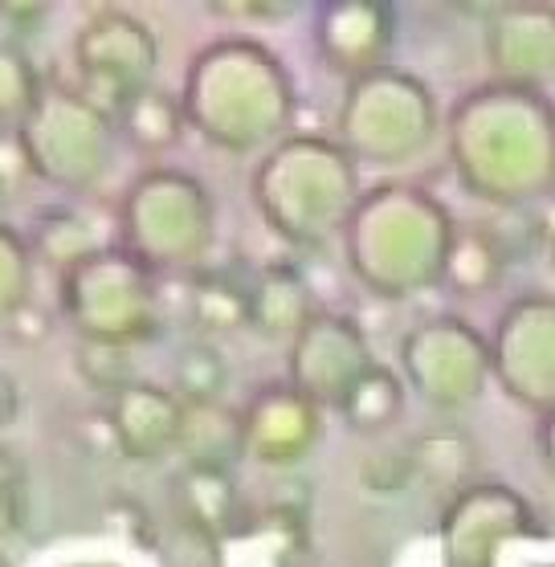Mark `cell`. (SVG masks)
<instances>
[{"label":"cell","mask_w":555,"mask_h":567,"mask_svg":"<svg viewBox=\"0 0 555 567\" xmlns=\"http://www.w3.org/2000/svg\"><path fill=\"white\" fill-rule=\"evenodd\" d=\"M33 249L13 225L0 220V319L17 315L21 307H29V295H33Z\"/></svg>","instance_id":"29"},{"label":"cell","mask_w":555,"mask_h":567,"mask_svg":"<svg viewBox=\"0 0 555 567\" xmlns=\"http://www.w3.org/2000/svg\"><path fill=\"white\" fill-rule=\"evenodd\" d=\"M539 237H543V246H547L555 254V213H552V217L539 220Z\"/></svg>","instance_id":"36"},{"label":"cell","mask_w":555,"mask_h":567,"mask_svg":"<svg viewBox=\"0 0 555 567\" xmlns=\"http://www.w3.org/2000/svg\"><path fill=\"white\" fill-rule=\"evenodd\" d=\"M323 437V409L302 396L290 380L261 384L241 409V445L246 457L274 470L307 462Z\"/></svg>","instance_id":"14"},{"label":"cell","mask_w":555,"mask_h":567,"mask_svg":"<svg viewBox=\"0 0 555 567\" xmlns=\"http://www.w3.org/2000/svg\"><path fill=\"white\" fill-rule=\"evenodd\" d=\"M453 172L470 196L523 208L555 193V99L535 86L482 82L445 118Z\"/></svg>","instance_id":"1"},{"label":"cell","mask_w":555,"mask_h":567,"mask_svg":"<svg viewBox=\"0 0 555 567\" xmlns=\"http://www.w3.org/2000/svg\"><path fill=\"white\" fill-rule=\"evenodd\" d=\"M535 445H539V462L547 465V474L555 477V409L539 416V429H535Z\"/></svg>","instance_id":"35"},{"label":"cell","mask_w":555,"mask_h":567,"mask_svg":"<svg viewBox=\"0 0 555 567\" xmlns=\"http://www.w3.org/2000/svg\"><path fill=\"white\" fill-rule=\"evenodd\" d=\"M229 388V360L220 355L213 339H193L184 343L176 363H172V392L184 400V409H213L225 400Z\"/></svg>","instance_id":"26"},{"label":"cell","mask_w":555,"mask_h":567,"mask_svg":"<svg viewBox=\"0 0 555 567\" xmlns=\"http://www.w3.org/2000/svg\"><path fill=\"white\" fill-rule=\"evenodd\" d=\"M494 384L531 413L555 409V295L515 298L491 339Z\"/></svg>","instance_id":"11"},{"label":"cell","mask_w":555,"mask_h":567,"mask_svg":"<svg viewBox=\"0 0 555 567\" xmlns=\"http://www.w3.org/2000/svg\"><path fill=\"white\" fill-rule=\"evenodd\" d=\"M33 258L45 261L62 278L70 266L91 258L94 249H103V237L91 225V217L74 205H50L33 217V237H29Z\"/></svg>","instance_id":"22"},{"label":"cell","mask_w":555,"mask_h":567,"mask_svg":"<svg viewBox=\"0 0 555 567\" xmlns=\"http://www.w3.org/2000/svg\"><path fill=\"white\" fill-rule=\"evenodd\" d=\"M106 433L123 457L131 462H160L164 453L181 450L188 409L184 400L164 384L135 380L106 404Z\"/></svg>","instance_id":"17"},{"label":"cell","mask_w":555,"mask_h":567,"mask_svg":"<svg viewBox=\"0 0 555 567\" xmlns=\"http://www.w3.org/2000/svg\"><path fill=\"white\" fill-rule=\"evenodd\" d=\"M404 413V380L392 368L376 363L372 372L363 375L360 384L351 388L348 400L339 404V416L348 421L351 433H384L401 421Z\"/></svg>","instance_id":"25"},{"label":"cell","mask_w":555,"mask_h":567,"mask_svg":"<svg viewBox=\"0 0 555 567\" xmlns=\"http://www.w3.org/2000/svg\"><path fill=\"white\" fill-rule=\"evenodd\" d=\"M21 416V388H17L13 372H0V429L17 425Z\"/></svg>","instance_id":"34"},{"label":"cell","mask_w":555,"mask_h":567,"mask_svg":"<svg viewBox=\"0 0 555 567\" xmlns=\"http://www.w3.org/2000/svg\"><path fill=\"white\" fill-rule=\"evenodd\" d=\"M4 200H9V184L0 181V205H4Z\"/></svg>","instance_id":"37"},{"label":"cell","mask_w":555,"mask_h":567,"mask_svg":"<svg viewBox=\"0 0 555 567\" xmlns=\"http://www.w3.org/2000/svg\"><path fill=\"white\" fill-rule=\"evenodd\" d=\"M184 118L220 152L249 155L286 140L295 118V82L254 38H225L196 53L181 94Z\"/></svg>","instance_id":"3"},{"label":"cell","mask_w":555,"mask_h":567,"mask_svg":"<svg viewBox=\"0 0 555 567\" xmlns=\"http://www.w3.org/2000/svg\"><path fill=\"white\" fill-rule=\"evenodd\" d=\"M160 45L155 33L127 9H99L82 21L74 38L78 91L115 118L131 99L152 91Z\"/></svg>","instance_id":"10"},{"label":"cell","mask_w":555,"mask_h":567,"mask_svg":"<svg viewBox=\"0 0 555 567\" xmlns=\"http://www.w3.org/2000/svg\"><path fill=\"white\" fill-rule=\"evenodd\" d=\"M450 208L409 181H384L360 196L343 225V258L363 290L376 298H413L445 286L453 246Z\"/></svg>","instance_id":"2"},{"label":"cell","mask_w":555,"mask_h":567,"mask_svg":"<svg viewBox=\"0 0 555 567\" xmlns=\"http://www.w3.org/2000/svg\"><path fill=\"white\" fill-rule=\"evenodd\" d=\"M50 13L53 9L41 0H0V29L9 45H25L50 29Z\"/></svg>","instance_id":"32"},{"label":"cell","mask_w":555,"mask_h":567,"mask_svg":"<svg viewBox=\"0 0 555 567\" xmlns=\"http://www.w3.org/2000/svg\"><path fill=\"white\" fill-rule=\"evenodd\" d=\"M372 368L376 355L363 327L339 310H319L290 343V384L319 409H339Z\"/></svg>","instance_id":"13"},{"label":"cell","mask_w":555,"mask_h":567,"mask_svg":"<svg viewBox=\"0 0 555 567\" xmlns=\"http://www.w3.org/2000/svg\"><path fill=\"white\" fill-rule=\"evenodd\" d=\"M486 58L494 82L547 91L555 82V9L543 0H511L491 9Z\"/></svg>","instance_id":"16"},{"label":"cell","mask_w":555,"mask_h":567,"mask_svg":"<svg viewBox=\"0 0 555 567\" xmlns=\"http://www.w3.org/2000/svg\"><path fill=\"white\" fill-rule=\"evenodd\" d=\"M115 127H119V140H127L135 152L160 155L181 143L188 118H184V106L176 94L152 86V91H143L140 99H131V103L119 111Z\"/></svg>","instance_id":"23"},{"label":"cell","mask_w":555,"mask_h":567,"mask_svg":"<svg viewBox=\"0 0 555 567\" xmlns=\"http://www.w3.org/2000/svg\"><path fill=\"white\" fill-rule=\"evenodd\" d=\"M401 380L438 413H462L494 380L491 339L458 315L413 322L401 339Z\"/></svg>","instance_id":"9"},{"label":"cell","mask_w":555,"mask_h":567,"mask_svg":"<svg viewBox=\"0 0 555 567\" xmlns=\"http://www.w3.org/2000/svg\"><path fill=\"white\" fill-rule=\"evenodd\" d=\"M176 511L201 539H225L241 523V494L233 470L188 462L176 477Z\"/></svg>","instance_id":"19"},{"label":"cell","mask_w":555,"mask_h":567,"mask_svg":"<svg viewBox=\"0 0 555 567\" xmlns=\"http://www.w3.org/2000/svg\"><path fill=\"white\" fill-rule=\"evenodd\" d=\"M360 482L368 486V491L401 494L417 482V465H413V457H409V450L404 453H376V457L363 462Z\"/></svg>","instance_id":"31"},{"label":"cell","mask_w":555,"mask_h":567,"mask_svg":"<svg viewBox=\"0 0 555 567\" xmlns=\"http://www.w3.org/2000/svg\"><path fill=\"white\" fill-rule=\"evenodd\" d=\"M78 372L91 388L99 392H111L119 396L123 388H131L140 375H135V351L115 348V343H82L78 351Z\"/></svg>","instance_id":"30"},{"label":"cell","mask_w":555,"mask_h":567,"mask_svg":"<svg viewBox=\"0 0 555 567\" xmlns=\"http://www.w3.org/2000/svg\"><path fill=\"white\" fill-rule=\"evenodd\" d=\"M539 518L506 482H474L445 503L441 515V559L445 567H494L511 539L535 535Z\"/></svg>","instance_id":"12"},{"label":"cell","mask_w":555,"mask_h":567,"mask_svg":"<svg viewBox=\"0 0 555 567\" xmlns=\"http://www.w3.org/2000/svg\"><path fill=\"white\" fill-rule=\"evenodd\" d=\"M123 249L147 270H193L205 261L217 237L213 196L196 176L181 168H152L131 184L119 208Z\"/></svg>","instance_id":"5"},{"label":"cell","mask_w":555,"mask_h":567,"mask_svg":"<svg viewBox=\"0 0 555 567\" xmlns=\"http://www.w3.org/2000/svg\"><path fill=\"white\" fill-rule=\"evenodd\" d=\"M78 567H115V564H78Z\"/></svg>","instance_id":"38"},{"label":"cell","mask_w":555,"mask_h":567,"mask_svg":"<svg viewBox=\"0 0 555 567\" xmlns=\"http://www.w3.org/2000/svg\"><path fill=\"white\" fill-rule=\"evenodd\" d=\"M17 140L38 181L65 193H91L115 164L119 127L78 86L45 82L33 115L17 127Z\"/></svg>","instance_id":"8"},{"label":"cell","mask_w":555,"mask_h":567,"mask_svg":"<svg viewBox=\"0 0 555 567\" xmlns=\"http://www.w3.org/2000/svg\"><path fill=\"white\" fill-rule=\"evenodd\" d=\"M58 302L82 343L135 348L152 339L164 322V298L155 274L123 246H103L70 266L58 286Z\"/></svg>","instance_id":"7"},{"label":"cell","mask_w":555,"mask_h":567,"mask_svg":"<svg viewBox=\"0 0 555 567\" xmlns=\"http://www.w3.org/2000/svg\"><path fill=\"white\" fill-rule=\"evenodd\" d=\"M409 457L417 465V482H425V486L450 494V498H458L465 486H474L479 445H474V437L465 429L433 425L409 445Z\"/></svg>","instance_id":"20"},{"label":"cell","mask_w":555,"mask_h":567,"mask_svg":"<svg viewBox=\"0 0 555 567\" xmlns=\"http://www.w3.org/2000/svg\"><path fill=\"white\" fill-rule=\"evenodd\" d=\"M506 246L503 237L482 225H465L453 233L450 258H445V286L458 295H486L499 286L506 270Z\"/></svg>","instance_id":"24"},{"label":"cell","mask_w":555,"mask_h":567,"mask_svg":"<svg viewBox=\"0 0 555 567\" xmlns=\"http://www.w3.org/2000/svg\"><path fill=\"white\" fill-rule=\"evenodd\" d=\"M401 17L384 0H327L315 17V45L348 82L388 65Z\"/></svg>","instance_id":"15"},{"label":"cell","mask_w":555,"mask_h":567,"mask_svg":"<svg viewBox=\"0 0 555 567\" xmlns=\"http://www.w3.org/2000/svg\"><path fill=\"white\" fill-rule=\"evenodd\" d=\"M181 450L188 453V462H196V465L233 470V462L246 453V445H241V413H229L225 404L188 409Z\"/></svg>","instance_id":"27"},{"label":"cell","mask_w":555,"mask_h":567,"mask_svg":"<svg viewBox=\"0 0 555 567\" xmlns=\"http://www.w3.org/2000/svg\"><path fill=\"white\" fill-rule=\"evenodd\" d=\"M213 9L225 17H258V21H282V17L298 13V4H246V0H237V4H213Z\"/></svg>","instance_id":"33"},{"label":"cell","mask_w":555,"mask_h":567,"mask_svg":"<svg viewBox=\"0 0 555 567\" xmlns=\"http://www.w3.org/2000/svg\"><path fill=\"white\" fill-rule=\"evenodd\" d=\"M254 208L282 241L319 249L343 237V225L360 205V164L339 140L327 135H286L254 168Z\"/></svg>","instance_id":"4"},{"label":"cell","mask_w":555,"mask_h":567,"mask_svg":"<svg viewBox=\"0 0 555 567\" xmlns=\"http://www.w3.org/2000/svg\"><path fill=\"white\" fill-rule=\"evenodd\" d=\"M188 319L201 339H217L249 327V278L233 270H196L184 286Z\"/></svg>","instance_id":"21"},{"label":"cell","mask_w":555,"mask_h":567,"mask_svg":"<svg viewBox=\"0 0 555 567\" xmlns=\"http://www.w3.org/2000/svg\"><path fill=\"white\" fill-rule=\"evenodd\" d=\"M45 78L21 45L0 41V131H17L33 115Z\"/></svg>","instance_id":"28"},{"label":"cell","mask_w":555,"mask_h":567,"mask_svg":"<svg viewBox=\"0 0 555 567\" xmlns=\"http://www.w3.org/2000/svg\"><path fill=\"white\" fill-rule=\"evenodd\" d=\"M319 315L307 278L290 261H274L249 278V327L261 339H290Z\"/></svg>","instance_id":"18"},{"label":"cell","mask_w":555,"mask_h":567,"mask_svg":"<svg viewBox=\"0 0 555 567\" xmlns=\"http://www.w3.org/2000/svg\"><path fill=\"white\" fill-rule=\"evenodd\" d=\"M0 567H13V564H9V559H4V551H0Z\"/></svg>","instance_id":"39"},{"label":"cell","mask_w":555,"mask_h":567,"mask_svg":"<svg viewBox=\"0 0 555 567\" xmlns=\"http://www.w3.org/2000/svg\"><path fill=\"white\" fill-rule=\"evenodd\" d=\"M441 127L438 99L401 65H380L348 82L339 106V147L356 164L397 168L425 152Z\"/></svg>","instance_id":"6"}]
</instances>
